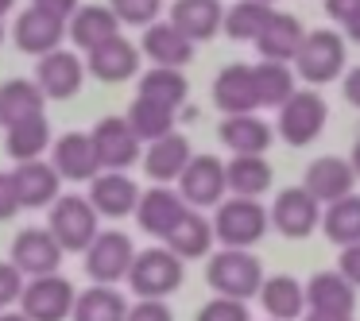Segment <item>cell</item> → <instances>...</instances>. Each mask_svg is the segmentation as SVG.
Wrapping results in <instances>:
<instances>
[{
	"label": "cell",
	"instance_id": "1",
	"mask_svg": "<svg viewBox=\"0 0 360 321\" xmlns=\"http://www.w3.org/2000/svg\"><path fill=\"white\" fill-rule=\"evenodd\" d=\"M217 217H213V236H217L221 248H252L267 236L271 228V217L267 209L259 205V197H221L217 205Z\"/></svg>",
	"mask_w": 360,
	"mask_h": 321
},
{
	"label": "cell",
	"instance_id": "2",
	"mask_svg": "<svg viewBox=\"0 0 360 321\" xmlns=\"http://www.w3.org/2000/svg\"><path fill=\"white\" fill-rule=\"evenodd\" d=\"M205 282H210L213 294L248 302V298L259 294L264 263L252 256V248H221L217 256H210V263H205Z\"/></svg>",
	"mask_w": 360,
	"mask_h": 321
},
{
	"label": "cell",
	"instance_id": "3",
	"mask_svg": "<svg viewBox=\"0 0 360 321\" xmlns=\"http://www.w3.org/2000/svg\"><path fill=\"white\" fill-rule=\"evenodd\" d=\"M186 279V259H179L171 248H143L136 251L124 282L136 298H167Z\"/></svg>",
	"mask_w": 360,
	"mask_h": 321
},
{
	"label": "cell",
	"instance_id": "4",
	"mask_svg": "<svg viewBox=\"0 0 360 321\" xmlns=\"http://www.w3.org/2000/svg\"><path fill=\"white\" fill-rule=\"evenodd\" d=\"M349 47L333 27H318V32H306L302 47L295 55V74L298 81H310V86H326V81L341 78Z\"/></svg>",
	"mask_w": 360,
	"mask_h": 321
},
{
	"label": "cell",
	"instance_id": "5",
	"mask_svg": "<svg viewBox=\"0 0 360 321\" xmlns=\"http://www.w3.org/2000/svg\"><path fill=\"white\" fill-rule=\"evenodd\" d=\"M47 209H51L47 228H51V236L58 240V248H63V251H86L89 240L101 232V228H97L94 202L82 197V194H58Z\"/></svg>",
	"mask_w": 360,
	"mask_h": 321
},
{
	"label": "cell",
	"instance_id": "6",
	"mask_svg": "<svg viewBox=\"0 0 360 321\" xmlns=\"http://www.w3.org/2000/svg\"><path fill=\"white\" fill-rule=\"evenodd\" d=\"M329 120V105L318 89H295L287 101L279 105V140L290 143V148H306L314 143L321 132H326Z\"/></svg>",
	"mask_w": 360,
	"mask_h": 321
},
{
	"label": "cell",
	"instance_id": "7",
	"mask_svg": "<svg viewBox=\"0 0 360 321\" xmlns=\"http://www.w3.org/2000/svg\"><path fill=\"white\" fill-rule=\"evenodd\" d=\"M74 282L66 275L51 271V275H35L24 282V294H20V313H27L32 321H66L74 310Z\"/></svg>",
	"mask_w": 360,
	"mask_h": 321
},
{
	"label": "cell",
	"instance_id": "8",
	"mask_svg": "<svg viewBox=\"0 0 360 321\" xmlns=\"http://www.w3.org/2000/svg\"><path fill=\"white\" fill-rule=\"evenodd\" d=\"M82 256H86L89 282H109V287H117V282H124L128 267L136 259V244H132V236L109 228V232H97Z\"/></svg>",
	"mask_w": 360,
	"mask_h": 321
},
{
	"label": "cell",
	"instance_id": "9",
	"mask_svg": "<svg viewBox=\"0 0 360 321\" xmlns=\"http://www.w3.org/2000/svg\"><path fill=\"white\" fill-rule=\"evenodd\" d=\"M89 140H94V155H97V163H101V171H128V166L140 163V155H143V140L132 132V124H128L124 117L97 120Z\"/></svg>",
	"mask_w": 360,
	"mask_h": 321
},
{
	"label": "cell",
	"instance_id": "10",
	"mask_svg": "<svg viewBox=\"0 0 360 321\" xmlns=\"http://www.w3.org/2000/svg\"><path fill=\"white\" fill-rule=\"evenodd\" d=\"M174 182H179V194L190 209H213L229 194L225 163L217 155H190V163L182 166V174Z\"/></svg>",
	"mask_w": 360,
	"mask_h": 321
},
{
	"label": "cell",
	"instance_id": "11",
	"mask_svg": "<svg viewBox=\"0 0 360 321\" xmlns=\"http://www.w3.org/2000/svg\"><path fill=\"white\" fill-rule=\"evenodd\" d=\"M267 217L279 228V236H287V240H306V236L321 225V202L306 186H287V190H279V197H275Z\"/></svg>",
	"mask_w": 360,
	"mask_h": 321
},
{
	"label": "cell",
	"instance_id": "12",
	"mask_svg": "<svg viewBox=\"0 0 360 321\" xmlns=\"http://www.w3.org/2000/svg\"><path fill=\"white\" fill-rule=\"evenodd\" d=\"M35 86L43 89L47 101H70L86 86V63L74 51H47V55H39V66H35Z\"/></svg>",
	"mask_w": 360,
	"mask_h": 321
},
{
	"label": "cell",
	"instance_id": "13",
	"mask_svg": "<svg viewBox=\"0 0 360 321\" xmlns=\"http://www.w3.org/2000/svg\"><path fill=\"white\" fill-rule=\"evenodd\" d=\"M86 55H89L86 58V74H94V78L105 81V86H120V81H128V78L140 74V47H132L124 35H112L109 43L86 51Z\"/></svg>",
	"mask_w": 360,
	"mask_h": 321
},
{
	"label": "cell",
	"instance_id": "14",
	"mask_svg": "<svg viewBox=\"0 0 360 321\" xmlns=\"http://www.w3.org/2000/svg\"><path fill=\"white\" fill-rule=\"evenodd\" d=\"M186 209L190 205L182 202L179 190H171V182H151V190H143L136 202V221L148 236H167Z\"/></svg>",
	"mask_w": 360,
	"mask_h": 321
},
{
	"label": "cell",
	"instance_id": "15",
	"mask_svg": "<svg viewBox=\"0 0 360 321\" xmlns=\"http://www.w3.org/2000/svg\"><path fill=\"white\" fill-rule=\"evenodd\" d=\"M89 202H94L97 217H128L136 213V202H140V186L128 178L124 171H97L89 178Z\"/></svg>",
	"mask_w": 360,
	"mask_h": 321
},
{
	"label": "cell",
	"instance_id": "16",
	"mask_svg": "<svg viewBox=\"0 0 360 321\" xmlns=\"http://www.w3.org/2000/svg\"><path fill=\"white\" fill-rule=\"evenodd\" d=\"M12 263H16L27 279L51 275L63 263V248H58V240L51 236V228H24V232H16V240H12Z\"/></svg>",
	"mask_w": 360,
	"mask_h": 321
},
{
	"label": "cell",
	"instance_id": "17",
	"mask_svg": "<svg viewBox=\"0 0 360 321\" xmlns=\"http://www.w3.org/2000/svg\"><path fill=\"white\" fill-rule=\"evenodd\" d=\"M213 105H217L225 117L236 112H256L259 97H256V78H252L248 63H229L225 70L213 78Z\"/></svg>",
	"mask_w": 360,
	"mask_h": 321
},
{
	"label": "cell",
	"instance_id": "18",
	"mask_svg": "<svg viewBox=\"0 0 360 321\" xmlns=\"http://www.w3.org/2000/svg\"><path fill=\"white\" fill-rule=\"evenodd\" d=\"M140 55H148L155 66H179L182 70V66L194 63V39H186L171 20H151L143 27Z\"/></svg>",
	"mask_w": 360,
	"mask_h": 321
},
{
	"label": "cell",
	"instance_id": "19",
	"mask_svg": "<svg viewBox=\"0 0 360 321\" xmlns=\"http://www.w3.org/2000/svg\"><path fill=\"white\" fill-rule=\"evenodd\" d=\"M51 166L58 171V178H70V182H89L101 163L94 155V140L86 132H66L58 140H51Z\"/></svg>",
	"mask_w": 360,
	"mask_h": 321
},
{
	"label": "cell",
	"instance_id": "20",
	"mask_svg": "<svg viewBox=\"0 0 360 321\" xmlns=\"http://www.w3.org/2000/svg\"><path fill=\"white\" fill-rule=\"evenodd\" d=\"M12 178H16V194H20V205H24V209H47V205L58 197V186H63L58 171L43 155L16 163Z\"/></svg>",
	"mask_w": 360,
	"mask_h": 321
},
{
	"label": "cell",
	"instance_id": "21",
	"mask_svg": "<svg viewBox=\"0 0 360 321\" xmlns=\"http://www.w3.org/2000/svg\"><path fill=\"white\" fill-rule=\"evenodd\" d=\"M302 186L310 190L321 205H329V202H337V197L352 194V186H356V171H352V163L341 159V155H321V159H314V163L306 166Z\"/></svg>",
	"mask_w": 360,
	"mask_h": 321
},
{
	"label": "cell",
	"instance_id": "22",
	"mask_svg": "<svg viewBox=\"0 0 360 321\" xmlns=\"http://www.w3.org/2000/svg\"><path fill=\"white\" fill-rule=\"evenodd\" d=\"M63 35H66V20H58V16H51V12H43V8H24L20 12V20H16V32H12V39H16V47L24 51V55H47V51H55L58 43H63Z\"/></svg>",
	"mask_w": 360,
	"mask_h": 321
},
{
	"label": "cell",
	"instance_id": "23",
	"mask_svg": "<svg viewBox=\"0 0 360 321\" xmlns=\"http://www.w3.org/2000/svg\"><path fill=\"white\" fill-rule=\"evenodd\" d=\"M163 240L179 259H205L213 251V244H217V236H213V221L202 209H186Z\"/></svg>",
	"mask_w": 360,
	"mask_h": 321
},
{
	"label": "cell",
	"instance_id": "24",
	"mask_svg": "<svg viewBox=\"0 0 360 321\" xmlns=\"http://www.w3.org/2000/svg\"><path fill=\"white\" fill-rule=\"evenodd\" d=\"M66 35L74 39L78 51H94V47H101V43H109L112 35H120V20L109 4H78L74 16H70Z\"/></svg>",
	"mask_w": 360,
	"mask_h": 321
},
{
	"label": "cell",
	"instance_id": "25",
	"mask_svg": "<svg viewBox=\"0 0 360 321\" xmlns=\"http://www.w3.org/2000/svg\"><path fill=\"white\" fill-rule=\"evenodd\" d=\"M275 140V128L256 112H236V117L221 120V143L233 155H264Z\"/></svg>",
	"mask_w": 360,
	"mask_h": 321
},
{
	"label": "cell",
	"instance_id": "26",
	"mask_svg": "<svg viewBox=\"0 0 360 321\" xmlns=\"http://www.w3.org/2000/svg\"><path fill=\"white\" fill-rule=\"evenodd\" d=\"M256 298L271 321H298L306 313V287L295 275H271V279L264 275Z\"/></svg>",
	"mask_w": 360,
	"mask_h": 321
},
{
	"label": "cell",
	"instance_id": "27",
	"mask_svg": "<svg viewBox=\"0 0 360 321\" xmlns=\"http://www.w3.org/2000/svg\"><path fill=\"white\" fill-rule=\"evenodd\" d=\"M190 155H194V151H190L186 136L167 132V136H159V140H151L140 159H143V171H148L151 182H174L182 174V166L190 163Z\"/></svg>",
	"mask_w": 360,
	"mask_h": 321
},
{
	"label": "cell",
	"instance_id": "28",
	"mask_svg": "<svg viewBox=\"0 0 360 321\" xmlns=\"http://www.w3.org/2000/svg\"><path fill=\"white\" fill-rule=\"evenodd\" d=\"M221 20H225L221 0H174L171 4V24L194 43L213 39L221 32Z\"/></svg>",
	"mask_w": 360,
	"mask_h": 321
},
{
	"label": "cell",
	"instance_id": "29",
	"mask_svg": "<svg viewBox=\"0 0 360 321\" xmlns=\"http://www.w3.org/2000/svg\"><path fill=\"white\" fill-rule=\"evenodd\" d=\"M302 287H306V306L310 310H326V313H352L356 310V287L341 271H318Z\"/></svg>",
	"mask_w": 360,
	"mask_h": 321
},
{
	"label": "cell",
	"instance_id": "30",
	"mask_svg": "<svg viewBox=\"0 0 360 321\" xmlns=\"http://www.w3.org/2000/svg\"><path fill=\"white\" fill-rule=\"evenodd\" d=\"M306 39V27L298 24V16H287V12H275L271 24L264 27V35L256 39L259 58H275V63H295L298 47Z\"/></svg>",
	"mask_w": 360,
	"mask_h": 321
},
{
	"label": "cell",
	"instance_id": "31",
	"mask_svg": "<svg viewBox=\"0 0 360 321\" xmlns=\"http://www.w3.org/2000/svg\"><path fill=\"white\" fill-rule=\"evenodd\" d=\"M136 89H140L136 97H148V101H155V105H163V109L179 112L182 105H186L190 81H186V74H182L179 66H151L148 74H140Z\"/></svg>",
	"mask_w": 360,
	"mask_h": 321
},
{
	"label": "cell",
	"instance_id": "32",
	"mask_svg": "<svg viewBox=\"0 0 360 321\" xmlns=\"http://www.w3.org/2000/svg\"><path fill=\"white\" fill-rule=\"evenodd\" d=\"M252 78H256L259 109H279V105L298 89V74L290 70V63H275V58H259V63L252 66Z\"/></svg>",
	"mask_w": 360,
	"mask_h": 321
},
{
	"label": "cell",
	"instance_id": "33",
	"mask_svg": "<svg viewBox=\"0 0 360 321\" xmlns=\"http://www.w3.org/2000/svg\"><path fill=\"white\" fill-rule=\"evenodd\" d=\"M4 148H8V155L16 159V163L39 159L43 151L51 148V120L43 117V112H35V117H24V120H16V124H8L4 128Z\"/></svg>",
	"mask_w": 360,
	"mask_h": 321
},
{
	"label": "cell",
	"instance_id": "34",
	"mask_svg": "<svg viewBox=\"0 0 360 321\" xmlns=\"http://www.w3.org/2000/svg\"><path fill=\"white\" fill-rule=\"evenodd\" d=\"M124 313H128L124 294L117 287H109V282H94L89 290H82L74 298L70 317L74 321H124Z\"/></svg>",
	"mask_w": 360,
	"mask_h": 321
},
{
	"label": "cell",
	"instance_id": "35",
	"mask_svg": "<svg viewBox=\"0 0 360 321\" xmlns=\"http://www.w3.org/2000/svg\"><path fill=\"white\" fill-rule=\"evenodd\" d=\"M275 8L271 4H259V0H240L233 8H225V20H221V32L236 43H256L264 35V27L271 24Z\"/></svg>",
	"mask_w": 360,
	"mask_h": 321
},
{
	"label": "cell",
	"instance_id": "36",
	"mask_svg": "<svg viewBox=\"0 0 360 321\" xmlns=\"http://www.w3.org/2000/svg\"><path fill=\"white\" fill-rule=\"evenodd\" d=\"M321 232L337 248L356 244L360 240V194H345L337 202H329L326 213H321Z\"/></svg>",
	"mask_w": 360,
	"mask_h": 321
},
{
	"label": "cell",
	"instance_id": "37",
	"mask_svg": "<svg viewBox=\"0 0 360 321\" xmlns=\"http://www.w3.org/2000/svg\"><path fill=\"white\" fill-rule=\"evenodd\" d=\"M43 105H47V97H43V89L32 78L4 81L0 86V124L8 128L24 117H35V112H43Z\"/></svg>",
	"mask_w": 360,
	"mask_h": 321
},
{
	"label": "cell",
	"instance_id": "38",
	"mask_svg": "<svg viewBox=\"0 0 360 321\" xmlns=\"http://www.w3.org/2000/svg\"><path fill=\"white\" fill-rule=\"evenodd\" d=\"M225 182L240 197H259L271 190V163L264 155H233V163H225Z\"/></svg>",
	"mask_w": 360,
	"mask_h": 321
},
{
	"label": "cell",
	"instance_id": "39",
	"mask_svg": "<svg viewBox=\"0 0 360 321\" xmlns=\"http://www.w3.org/2000/svg\"><path fill=\"white\" fill-rule=\"evenodd\" d=\"M128 124H132V132L140 136L143 143L159 140V136L174 132V120H179V112L174 109H163V105L148 101V97H136L132 105H128Z\"/></svg>",
	"mask_w": 360,
	"mask_h": 321
},
{
	"label": "cell",
	"instance_id": "40",
	"mask_svg": "<svg viewBox=\"0 0 360 321\" xmlns=\"http://www.w3.org/2000/svg\"><path fill=\"white\" fill-rule=\"evenodd\" d=\"M109 8L117 12L120 24L148 27L151 20H159V12H163V0H112Z\"/></svg>",
	"mask_w": 360,
	"mask_h": 321
},
{
	"label": "cell",
	"instance_id": "41",
	"mask_svg": "<svg viewBox=\"0 0 360 321\" xmlns=\"http://www.w3.org/2000/svg\"><path fill=\"white\" fill-rule=\"evenodd\" d=\"M198 321H252V313H248V302L217 294L213 302H205L198 310Z\"/></svg>",
	"mask_w": 360,
	"mask_h": 321
},
{
	"label": "cell",
	"instance_id": "42",
	"mask_svg": "<svg viewBox=\"0 0 360 321\" xmlns=\"http://www.w3.org/2000/svg\"><path fill=\"white\" fill-rule=\"evenodd\" d=\"M24 282H27V275L20 271L12 259H0V310H4V306H12V302H20Z\"/></svg>",
	"mask_w": 360,
	"mask_h": 321
},
{
	"label": "cell",
	"instance_id": "43",
	"mask_svg": "<svg viewBox=\"0 0 360 321\" xmlns=\"http://www.w3.org/2000/svg\"><path fill=\"white\" fill-rule=\"evenodd\" d=\"M124 321H174V313L163 298H140V302L128 306Z\"/></svg>",
	"mask_w": 360,
	"mask_h": 321
},
{
	"label": "cell",
	"instance_id": "44",
	"mask_svg": "<svg viewBox=\"0 0 360 321\" xmlns=\"http://www.w3.org/2000/svg\"><path fill=\"white\" fill-rule=\"evenodd\" d=\"M20 209L24 205H20V194H16V178L0 171V221H12Z\"/></svg>",
	"mask_w": 360,
	"mask_h": 321
},
{
	"label": "cell",
	"instance_id": "45",
	"mask_svg": "<svg viewBox=\"0 0 360 321\" xmlns=\"http://www.w3.org/2000/svg\"><path fill=\"white\" fill-rule=\"evenodd\" d=\"M337 271H341L345 279H349L352 287L360 290V240H356V244H345V248H341V259H337Z\"/></svg>",
	"mask_w": 360,
	"mask_h": 321
},
{
	"label": "cell",
	"instance_id": "46",
	"mask_svg": "<svg viewBox=\"0 0 360 321\" xmlns=\"http://www.w3.org/2000/svg\"><path fill=\"white\" fill-rule=\"evenodd\" d=\"M326 12H329V20L345 24V20H352L360 12V0H326Z\"/></svg>",
	"mask_w": 360,
	"mask_h": 321
},
{
	"label": "cell",
	"instance_id": "47",
	"mask_svg": "<svg viewBox=\"0 0 360 321\" xmlns=\"http://www.w3.org/2000/svg\"><path fill=\"white\" fill-rule=\"evenodd\" d=\"M32 4H35V8H43V12H51V16H58V20H70L82 0H32Z\"/></svg>",
	"mask_w": 360,
	"mask_h": 321
},
{
	"label": "cell",
	"instance_id": "48",
	"mask_svg": "<svg viewBox=\"0 0 360 321\" xmlns=\"http://www.w3.org/2000/svg\"><path fill=\"white\" fill-rule=\"evenodd\" d=\"M345 101H349L352 109H360V66H352V70L345 74Z\"/></svg>",
	"mask_w": 360,
	"mask_h": 321
},
{
	"label": "cell",
	"instance_id": "49",
	"mask_svg": "<svg viewBox=\"0 0 360 321\" xmlns=\"http://www.w3.org/2000/svg\"><path fill=\"white\" fill-rule=\"evenodd\" d=\"M302 321H352V313H326V310H310Z\"/></svg>",
	"mask_w": 360,
	"mask_h": 321
},
{
	"label": "cell",
	"instance_id": "50",
	"mask_svg": "<svg viewBox=\"0 0 360 321\" xmlns=\"http://www.w3.org/2000/svg\"><path fill=\"white\" fill-rule=\"evenodd\" d=\"M341 27H345V35H349L352 43H360V12H356V16H352V20H345Z\"/></svg>",
	"mask_w": 360,
	"mask_h": 321
},
{
	"label": "cell",
	"instance_id": "51",
	"mask_svg": "<svg viewBox=\"0 0 360 321\" xmlns=\"http://www.w3.org/2000/svg\"><path fill=\"white\" fill-rule=\"evenodd\" d=\"M349 163H352V171H356V178H360V136H356V143H352V155H349Z\"/></svg>",
	"mask_w": 360,
	"mask_h": 321
},
{
	"label": "cell",
	"instance_id": "52",
	"mask_svg": "<svg viewBox=\"0 0 360 321\" xmlns=\"http://www.w3.org/2000/svg\"><path fill=\"white\" fill-rule=\"evenodd\" d=\"M0 321H32V317H27V313H4L0 310Z\"/></svg>",
	"mask_w": 360,
	"mask_h": 321
},
{
	"label": "cell",
	"instance_id": "53",
	"mask_svg": "<svg viewBox=\"0 0 360 321\" xmlns=\"http://www.w3.org/2000/svg\"><path fill=\"white\" fill-rule=\"evenodd\" d=\"M12 8H16V0H0V20L8 16V12H12Z\"/></svg>",
	"mask_w": 360,
	"mask_h": 321
},
{
	"label": "cell",
	"instance_id": "54",
	"mask_svg": "<svg viewBox=\"0 0 360 321\" xmlns=\"http://www.w3.org/2000/svg\"><path fill=\"white\" fill-rule=\"evenodd\" d=\"M0 43H4V24H0Z\"/></svg>",
	"mask_w": 360,
	"mask_h": 321
},
{
	"label": "cell",
	"instance_id": "55",
	"mask_svg": "<svg viewBox=\"0 0 360 321\" xmlns=\"http://www.w3.org/2000/svg\"><path fill=\"white\" fill-rule=\"evenodd\" d=\"M259 4H275V0H259Z\"/></svg>",
	"mask_w": 360,
	"mask_h": 321
}]
</instances>
